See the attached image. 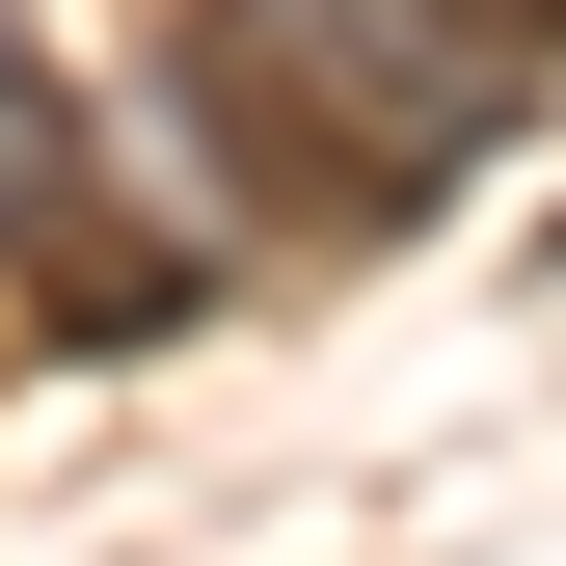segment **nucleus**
Returning <instances> with one entry per match:
<instances>
[{"instance_id":"1","label":"nucleus","mask_w":566,"mask_h":566,"mask_svg":"<svg viewBox=\"0 0 566 566\" xmlns=\"http://www.w3.org/2000/svg\"><path fill=\"white\" fill-rule=\"evenodd\" d=\"M163 82H189V163L270 243H378V217H432L485 135H513V54L459 0H189Z\"/></svg>"},{"instance_id":"2","label":"nucleus","mask_w":566,"mask_h":566,"mask_svg":"<svg viewBox=\"0 0 566 566\" xmlns=\"http://www.w3.org/2000/svg\"><path fill=\"white\" fill-rule=\"evenodd\" d=\"M0 297L54 350H163L189 324V243L135 217V163L82 135V82H28V54H0Z\"/></svg>"},{"instance_id":"3","label":"nucleus","mask_w":566,"mask_h":566,"mask_svg":"<svg viewBox=\"0 0 566 566\" xmlns=\"http://www.w3.org/2000/svg\"><path fill=\"white\" fill-rule=\"evenodd\" d=\"M459 28H485V54H513V0H459ZM513 82H539V54H513Z\"/></svg>"},{"instance_id":"4","label":"nucleus","mask_w":566,"mask_h":566,"mask_svg":"<svg viewBox=\"0 0 566 566\" xmlns=\"http://www.w3.org/2000/svg\"><path fill=\"white\" fill-rule=\"evenodd\" d=\"M513 54H566V0H513Z\"/></svg>"}]
</instances>
